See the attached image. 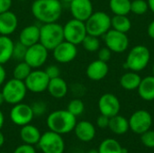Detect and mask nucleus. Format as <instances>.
<instances>
[{
  "label": "nucleus",
  "mask_w": 154,
  "mask_h": 153,
  "mask_svg": "<svg viewBox=\"0 0 154 153\" xmlns=\"http://www.w3.org/2000/svg\"><path fill=\"white\" fill-rule=\"evenodd\" d=\"M33 17L42 23L57 22L62 13L60 0H34L31 6Z\"/></svg>",
  "instance_id": "nucleus-1"
},
{
  "label": "nucleus",
  "mask_w": 154,
  "mask_h": 153,
  "mask_svg": "<svg viewBox=\"0 0 154 153\" xmlns=\"http://www.w3.org/2000/svg\"><path fill=\"white\" fill-rule=\"evenodd\" d=\"M77 124V117L68 110H56L51 112L46 120L50 131L59 134H66L72 131Z\"/></svg>",
  "instance_id": "nucleus-2"
},
{
  "label": "nucleus",
  "mask_w": 154,
  "mask_h": 153,
  "mask_svg": "<svg viewBox=\"0 0 154 153\" xmlns=\"http://www.w3.org/2000/svg\"><path fill=\"white\" fill-rule=\"evenodd\" d=\"M64 41L63 26L57 22L42 23L40 26V43L47 50H52Z\"/></svg>",
  "instance_id": "nucleus-3"
},
{
  "label": "nucleus",
  "mask_w": 154,
  "mask_h": 153,
  "mask_svg": "<svg viewBox=\"0 0 154 153\" xmlns=\"http://www.w3.org/2000/svg\"><path fill=\"white\" fill-rule=\"evenodd\" d=\"M1 91L5 97V103L14 106L23 102L28 90L24 81L13 78L4 83Z\"/></svg>",
  "instance_id": "nucleus-4"
},
{
  "label": "nucleus",
  "mask_w": 154,
  "mask_h": 153,
  "mask_svg": "<svg viewBox=\"0 0 154 153\" xmlns=\"http://www.w3.org/2000/svg\"><path fill=\"white\" fill-rule=\"evenodd\" d=\"M85 24L88 34L96 37L103 36L111 28V17L105 12H93Z\"/></svg>",
  "instance_id": "nucleus-5"
},
{
  "label": "nucleus",
  "mask_w": 154,
  "mask_h": 153,
  "mask_svg": "<svg viewBox=\"0 0 154 153\" xmlns=\"http://www.w3.org/2000/svg\"><path fill=\"white\" fill-rule=\"evenodd\" d=\"M150 59L151 53L146 46H134L128 53L126 61L125 63V68H127L134 72L141 71L146 68Z\"/></svg>",
  "instance_id": "nucleus-6"
},
{
  "label": "nucleus",
  "mask_w": 154,
  "mask_h": 153,
  "mask_svg": "<svg viewBox=\"0 0 154 153\" xmlns=\"http://www.w3.org/2000/svg\"><path fill=\"white\" fill-rule=\"evenodd\" d=\"M64 40L75 45L81 44L84 38L87 36V28L85 22L78 19H71L63 25Z\"/></svg>",
  "instance_id": "nucleus-7"
},
{
  "label": "nucleus",
  "mask_w": 154,
  "mask_h": 153,
  "mask_svg": "<svg viewBox=\"0 0 154 153\" xmlns=\"http://www.w3.org/2000/svg\"><path fill=\"white\" fill-rule=\"evenodd\" d=\"M38 145L43 153H63L65 151V142L61 134L50 130L42 134Z\"/></svg>",
  "instance_id": "nucleus-8"
},
{
  "label": "nucleus",
  "mask_w": 154,
  "mask_h": 153,
  "mask_svg": "<svg viewBox=\"0 0 154 153\" xmlns=\"http://www.w3.org/2000/svg\"><path fill=\"white\" fill-rule=\"evenodd\" d=\"M49 56V50H47L40 42L33 44L27 48L24 57V61L33 69H40L47 61Z\"/></svg>",
  "instance_id": "nucleus-9"
},
{
  "label": "nucleus",
  "mask_w": 154,
  "mask_h": 153,
  "mask_svg": "<svg viewBox=\"0 0 154 153\" xmlns=\"http://www.w3.org/2000/svg\"><path fill=\"white\" fill-rule=\"evenodd\" d=\"M106 47L113 52L122 53L126 50L129 45V39L125 32H118L115 29L109 30L103 35Z\"/></svg>",
  "instance_id": "nucleus-10"
},
{
  "label": "nucleus",
  "mask_w": 154,
  "mask_h": 153,
  "mask_svg": "<svg viewBox=\"0 0 154 153\" xmlns=\"http://www.w3.org/2000/svg\"><path fill=\"white\" fill-rule=\"evenodd\" d=\"M50 82V78L44 70L35 69L31 71L25 78L24 84L27 90L32 93H42L47 90Z\"/></svg>",
  "instance_id": "nucleus-11"
},
{
  "label": "nucleus",
  "mask_w": 154,
  "mask_h": 153,
  "mask_svg": "<svg viewBox=\"0 0 154 153\" xmlns=\"http://www.w3.org/2000/svg\"><path fill=\"white\" fill-rule=\"evenodd\" d=\"M10 120L13 124L18 126H23L31 124L34 115L31 106L24 103H18L14 105L10 111Z\"/></svg>",
  "instance_id": "nucleus-12"
},
{
  "label": "nucleus",
  "mask_w": 154,
  "mask_h": 153,
  "mask_svg": "<svg viewBox=\"0 0 154 153\" xmlns=\"http://www.w3.org/2000/svg\"><path fill=\"white\" fill-rule=\"evenodd\" d=\"M128 121L130 129L137 134H142L150 130L152 124V117L146 110H138L134 112Z\"/></svg>",
  "instance_id": "nucleus-13"
},
{
  "label": "nucleus",
  "mask_w": 154,
  "mask_h": 153,
  "mask_svg": "<svg viewBox=\"0 0 154 153\" xmlns=\"http://www.w3.org/2000/svg\"><path fill=\"white\" fill-rule=\"evenodd\" d=\"M77 55H78L77 45L69 42L65 40L52 50L53 59L57 62L62 64L71 62L76 59Z\"/></svg>",
  "instance_id": "nucleus-14"
},
{
  "label": "nucleus",
  "mask_w": 154,
  "mask_h": 153,
  "mask_svg": "<svg viewBox=\"0 0 154 153\" xmlns=\"http://www.w3.org/2000/svg\"><path fill=\"white\" fill-rule=\"evenodd\" d=\"M119 99L111 93H106L101 96L98 100V109L101 115L108 117H113L119 114L120 111Z\"/></svg>",
  "instance_id": "nucleus-15"
},
{
  "label": "nucleus",
  "mask_w": 154,
  "mask_h": 153,
  "mask_svg": "<svg viewBox=\"0 0 154 153\" xmlns=\"http://www.w3.org/2000/svg\"><path fill=\"white\" fill-rule=\"evenodd\" d=\"M69 8L73 18L82 22H86L93 14L91 0H72L69 3Z\"/></svg>",
  "instance_id": "nucleus-16"
},
{
  "label": "nucleus",
  "mask_w": 154,
  "mask_h": 153,
  "mask_svg": "<svg viewBox=\"0 0 154 153\" xmlns=\"http://www.w3.org/2000/svg\"><path fill=\"white\" fill-rule=\"evenodd\" d=\"M18 27V18L12 11L0 14V35L9 36L15 32Z\"/></svg>",
  "instance_id": "nucleus-17"
},
{
  "label": "nucleus",
  "mask_w": 154,
  "mask_h": 153,
  "mask_svg": "<svg viewBox=\"0 0 154 153\" xmlns=\"http://www.w3.org/2000/svg\"><path fill=\"white\" fill-rule=\"evenodd\" d=\"M108 65L100 60L92 61L87 68L86 74L88 78L93 81H99L105 78L108 73Z\"/></svg>",
  "instance_id": "nucleus-18"
},
{
  "label": "nucleus",
  "mask_w": 154,
  "mask_h": 153,
  "mask_svg": "<svg viewBox=\"0 0 154 153\" xmlns=\"http://www.w3.org/2000/svg\"><path fill=\"white\" fill-rule=\"evenodd\" d=\"M18 41L27 47L40 42V26L36 24L25 26L20 32Z\"/></svg>",
  "instance_id": "nucleus-19"
},
{
  "label": "nucleus",
  "mask_w": 154,
  "mask_h": 153,
  "mask_svg": "<svg viewBox=\"0 0 154 153\" xmlns=\"http://www.w3.org/2000/svg\"><path fill=\"white\" fill-rule=\"evenodd\" d=\"M77 138L84 142L92 141L96 136V128L94 124L88 121H80L76 124L74 128Z\"/></svg>",
  "instance_id": "nucleus-20"
},
{
  "label": "nucleus",
  "mask_w": 154,
  "mask_h": 153,
  "mask_svg": "<svg viewBox=\"0 0 154 153\" xmlns=\"http://www.w3.org/2000/svg\"><path fill=\"white\" fill-rule=\"evenodd\" d=\"M47 91L49 92L51 96L56 99H60L66 96L69 91V87L67 82L62 78L58 77L50 79Z\"/></svg>",
  "instance_id": "nucleus-21"
},
{
  "label": "nucleus",
  "mask_w": 154,
  "mask_h": 153,
  "mask_svg": "<svg viewBox=\"0 0 154 153\" xmlns=\"http://www.w3.org/2000/svg\"><path fill=\"white\" fill-rule=\"evenodd\" d=\"M41 136H42V133L40 130L36 126L31 124L22 126L20 130V137L22 141L23 142V143H26V144H30V145L38 144L41 139Z\"/></svg>",
  "instance_id": "nucleus-22"
},
{
  "label": "nucleus",
  "mask_w": 154,
  "mask_h": 153,
  "mask_svg": "<svg viewBox=\"0 0 154 153\" xmlns=\"http://www.w3.org/2000/svg\"><path fill=\"white\" fill-rule=\"evenodd\" d=\"M137 90L139 96L143 100H154V76H148L144 78H142Z\"/></svg>",
  "instance_id": "nucleus-23"
},
{
  "label": "nucleus",
  "mask_w": 154,
  "mask_h": 153,
  "mask_svg": "<svg viewBox=\"0 0 154 153\" xmlns=\"http://www.w3.org/2000/svg\"><path fill=\"white\" fill-rule=\"evenodd\" d=\"M14 41L5 35H0V64L7 63L13 58Z\"/></svg>",
  "instance_id": "nucleus-24"
},
{
  "label": "nucleus",
  "mask_w": 154,
  "mask_h": 153,
  "mask_svg": "<svg viewBox=\"0 0 154 153\" xmlns=\"http://www.w3.org/2000/svg\"><path fill=\"white\" fill-rule=\"evenodd\" d=\"M108 128L116 134L118 135L125 134L130 129L129 121L125 117L116 115L113 117H110Z\"/></svg>",
  "instance_id": "nucleus-25"
},
{
  "label": "nucleus",
  "mask_w": 154,
  "mask_h": 153,
  "mask_svg": "<svg viewBox=\"0 0 154 153\" xmlns=\"http://www.w3.org/2000/svg\"><path fill=\"white\" fill-rule=\"evenodd\" d=\"M141 80H142V78L139 74H137L134 71H131V72L124 74L121 77L120 85L122 86L124 89L134 90L138 88L141 83Z\"/></svg>",
  "instance_id": "nucleus-26"
},
{
  "label": "nucleus",
  "mask_w": 154,
  "mask_h": 153,
  "mask_svg": "<svg viewBox=\"0 0 154 153\" xmlns=\"http://www.w3.org/2000/svg\"><path fill=\"white\" fill-rule=\"evenodd\" d=\"M111 26L113 29L126 33L130 31L132 27V23L130 19L126 15H118L115 14L113 18H111Z\"/></svg>",
  "instance_id": "nucleus-27"
},
{
  "label": "nucleus",
  "mask_w": 154,
  "mask_h": 153,
  "mask_svg": "<svg viewBox=\"0 0 154 153\" xmlns=\"http://www.w3.org/2000/svg\"><path fill=\"white\" fill-rule=\"evenodd\" d=\"M109 7L115 14L126 15L131 12V0H110Z\"/></svg>",
  "instance_id": "nucleus-28"
},
{
  "label": "nucleus",
  "mask_w": 154,
  "mask_h": 153,
  "mask_svg": "<svg viewBox=\"0 0 154 153\" xmlns=\"http://www.w3.org/2000/svg\"><path fill=\"white\" fill-rule=\"evenodd\" d=\"M123 147L120 143L112 138L104 140L98 148V153H122Z\"/></svg>",
  "instance_id": "nucleus-29"
},
{
  "label": "nucleus",
  "mask_w": 154,
  "mask_h": 153,
  "mask_svg": "<svg viewBox=\"0 0 154 153\" xmlns=\"http://www.w3.org/2000/svg\"><path fill=\"white\" fill-rule=\"evenodd\" d=\"M32 70V69L24 61H19L16 66L14 68L13 70V77L14 78L24 81L25 78L29 76V74L31 73V71Z\"/></svg>",
  "instance_id": "nucleus-30"
},
{
  "label": "nucleus",
  "mask_w": 154,
  "mask_h": 153,
  "mask_svg": "<svg viewBox=\"0 0 154 153\" xmlns=\"http://www.w3.org/2000/svg\"><path fill=\"white\" fill-rule=\"evenodd\" d=\"M81 44L83 45V48L89 52L97 51L100 48V41L98 38L89 34H87V36L82 41Z\"/></svg>",
  "instance_id": "nucleus-31"
},
{
  "label": "nucleus",
  "mask_w": 154,
  "mask_h": 153,
  "mask_svg": "<svg viewBox=\"0 0 154 153\" xmlns=\"http://www.w3.org/2000/svg\"><path fill=\"white\" fill-rule=\"evenodd\" d=\"M84 109H85V106H84V103L82 102V100L79 99V98H75V99H72L69 105H68V108L67 110L71 113L73 115H75L76 117L82 115V113L84 112Z\"/></svg>",
  "instance_id": "nucleus-32"
},
{
  "label": "nucleus",
  "mask_w": 154,
  "mask_h": 153,
  "mask_svg": "<svg viewBox=\"0 0 154 153\" xmlns=\"http://www.w3.org/2000/svg\"><path fill=\"white\" fill-rule=\"evenodd\" d=\"M149 8L148 2L145 0H132L131 1V12L141 15L147 12Z\"/></svg>",
  "instance_id": "nucleus-33"
},
{
  "label": "nucleus",
  "mask_w": 154,
  "mask_h": 153,
  "mask_svg": "<svg viewBox=\"0 0 154 153\" xmlns=\"http://www.w3.org/2000/svg\"><path fill=\"white\" fill-rule=\"evenodd\" d=\"M27 48H28L27 46H25L19 41L14 42L12 59H14L17 61H23L24 60V57H25V54L27 51Z\"/></svg>",
  "instance_id": "nucleus-34"
},
{
  "label": "nucleus",
  "mask_w": 154,
  "mask_h": 153,
  "mask_svg": "<svg viewBox=\"0 0 154 153\" xmlns=\"http://www.w3.org/2000/svg\"><path fill=\"white\" fill-rule=\"evenodd\" d=\"M141 141L143 144L148 148H154V131L148 130L141 134Z\"/></svg>",
  "instance_id": "nucleus-35"
},
{
  "label": "nucleus",
  "mask_w": 154,
  "mask_h": 153,
  "mask_svg": "<svg viewBox=\"0 0 154 153\" xmlns=\"http://www.w3.org/2000/svg\"><path fill=\"white\" fill-rule=\"evenodd\" d=\"M34 116H42L47 111V106L42 101H37L31 106Z\"/></svg>",
  "instance_id": "nucleus-36"
},
{
  "label": "nucleus",
  "mask_w": 154,
  "mask_h": 153,
  "mask_svg": "<svg viewBox=\"0 0 154 153\" xmlns=\"http://www.w3.org/2000/svg\"><path fill=\"white\" fill-rule=\"evenodd\" d=\"M46 74L48 75V77L50 78V79L54 78H58L60 77V69L58 66L56 65H50L48 66L45 70Z\"/></svg>",
  "instance_id": "nucleus-37"
},
{
  "label": "nucleus",
  "mask_w": 154,
  "mask_h": 153,
  "mask_svg": "<svg viewBox=\"0 0 154 153\" xmlns=\"http://www.w3.org/2000/svg\"><path fill=\"white\" fill-rule=\"evenodd\" d=\"M97 51H98V54H97L98 60H100L102 61H105V62H107L110 60L111 55H112V51L107 47L99 49Z\"/></svg>",
  "instance_id": "nucleus-38"
},
{
  "label": "nucleus",
  "mask_w": 154,
  "mask_h": 153,
  "mask_svg": "<svg viewBox=\"0 0 154 153\" xmlns=\"http://www.w3.org/2000/svg\"><path fill=\"white\" fill-rule=\"evenodd\" d=\"M14 153H36V151H35L33 145L23 143V144H21L18 147H16Z\"/></svg>",
  "instance_id": "nucleus-39"
},
{
  "label": "nucleus",
  "mask_w": 154,
  "mask_h": 153,
  "mask_svg": "<svg viewBox=\"0 0 154 153\" xmlns=\"http://www.w3.org/2000/svg\"><path fill=\"white\" fill-rule=\"evenodd\" d=\"M109 120H110V117H108V116H106V115H100L97 117V126H98L100 129L108 128Z\"/></svg>",
  "instance_id": "nucleus-40"
},
{
  "label": "nucleus",
  "mask_w": 154,
  "mask_h": 153,
  "mask_svg": "<svg viewBox=\"0 0 154 153\" xmlns=\"http://www.w3.org/2000/svg\"><path fill=\"white\" fill-rule=\"evenodd\" d=\"M12 6V0H0V14L9 11Z\"/></svg>",
  "instance_id": "nucleus-41"
},
{
  "label": "nucleus",
  "mask_w": 154,
  "mask_h": 153,
  "mask_svg": "<svg viewBox=\"0 0 154 153\" xmlns=\"http://www.w3.org/2000/svg\"><path fill=\"white\" fill-rule=\"evenodd\" d=\"M6 79V71L2 64H0V87L4 85Z\"/></svg>",
  "instance_id": "nucleus-42"
},
{
  "label": "nucleus",
  "mask_w": 154,
  "mask_h": 153,
  "mask_svg": "<svg viewBox=\"0 0 154 153\" xmlns=\"http://www.w3.org/2000/svg\"><path fill=\"white\" fill-rule=\"evenodd\" d=\"M148 34L149 36L154 40V20L152 21L148 26Z\"/></svg>",
  "instance_id": "nucleus-43"
},
{
  "label": "nucleus",
  "mask_w": 154,
  "mask_h": 153,
  "mask_svg": "<svg viewBox=\"0 0 154 153\" xmlns=\"http://www.w3.org/2000/svg\"><path fill=\"white\" fill-rule=\"evenodd\" d=\"M4 124H5V115H4L3 112L0 110V130L2 129Z\"/></svg>",
  "instance_id": "nucleus-44"
},
{
  "label": "nucleus",
  "mask_w": 154,
  "mask_h": 153,
  "mask_svg": "<svg viewBox=\"0 0 154 153\" xmlns=\"http://www.w3.org/2000/svg\"><path fill=\"white\" fill-rule=\"evenodd\" d=\"M148 5L149 8L152 10V12L154 13V0H148Z\"/></svg>",
  "instance_id": "nucleus-45"
},
{
  "label": "nucleus",
  "mask_w": 154,
  "mask_h": 153,
  "mask_svg": "<svg viewBox=\"0 0 154 153\" xmlns=\"http://www.w3.org/2000/svg\"><path fill=\"white\" fill-rule=\"evenodd\" d=\"M4 143H5V136L0 130V148L4 145Z\"/></svg>",
  "instance_id": "nucleus-46"
},
{
  "label": "nucleus",
  "mask_w": 154,
  "mask_h": 153,
  "mask_svg": "<svg viewBox=\"0 0 154 153\" xmlns=\"http://www.w3.org/2000/svg\"><path fill=\"white\" fill-rule=\"evenodd\" d=\"M5 97H4V96H3V93H2V91H0V106L5 103Z\"/></svg>",
  "instance_id": "nucleus-47"
},
{
  "label": "nucleus",
  "mask_w": 154,
  "mask_h": 153,
  "mask_svg": "<svg viewBox=\"0 0 154 153\" xmlns=\"http://www.w3.org/2000/svg\"><path fill=\"white\" fill-rule=\"evenodd\" d=\"M88 153H98V150H95V149H93V150L89 151Z\"/></svg>",
  "instance_id": "nucleus-48"
},
{
  "label": "nucleus",
  "mask_w": 154,
  "mask_h": 153,
  "mask_svg": "<svg viewBox=\"0 0 154 153\" xmlns=\"http://www.w3.org/2000/svg\"><path fill=\"white\" fill-rule=\"evenodd\" d=\"M60 2H64V3H68V4H69L72 0H60Z\"/></svg>",
  "instance_id": "nucleus-49"
},
{
  "label": "nucleus",
  "mask_w": 154,
  "mask_h": 153,
  "mask_svg": "<svg viewBox=\"0 0 154 153\" xmlns=\"http://www.w3.org/2000/svg\"><path fill=\"white\" fill-rule=\"evenodd\" d=\"M152 73H153V76H154V64H153V66H152Z\"/></svg>",
  "instance_id": "nucleus-50"
},
{
  "label": "nucleus",
  "mask_w": 154,
  "mask_h": 153,
  "mask_svg": "<svg viewBox=\"0 0 154 153\" xmlns=\"http://www.w3.org/2000/svg\"><path fill=\"white\" fill-rule=\"evenodd\" d=\"M20 1H25V0H20Z\"/></svg>",
  "instance_id": "nucleus-51"
},
{
  "label": "nucleus",
  "mask_w": 154,
  "mask_h": 153,
  "mask_svg": "<svg viewBox=\"0 0 154 153\" xmlns=\"http://www.w3.org/2000/svg\"><path fill=\"white\" fill-rule=\"evenodd\" d=\"M0 153H7V152H0Z\"/></svg>",
  "instance_id": "nucleus-52"
},
{
  "label": "nucleus",
  "mask_w": 154,
  "mask_h": 153,
  "mask_svg": "<svg viewBox=\"0 0 154 153\" xmlns=\"http://www.w3.org/2000/svg\"><path fill=\"white\" fill-rule=\"evenodd\" d=\"M131 1H132V0H131Z\"/></svg>",
  "instance_id": "nucleus-53"
}]
</instances>
